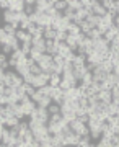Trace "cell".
<instances>
[{"instance_id": "6da1fadb", "label": "cell", "mask_w": 119, "mask_h": 147, "mask_svg": "<svg viewBox=\"0 0 119 147\" xmlns=\"http://www.w3.org/2000/svg\"><path fill=\"white\" fill-rule=\"evenodd\" d=\"M0 85L20 88L21 85H25V79L18 75L15 70H7V72H2V75H0Z\"/></svg>"}, {"instance_id": "7a4b0ae2", "label": "cell", "mask_w": 119, "mask_h": 147, "mask_svg": "<svg viewBox=\"0 0 119 147\" xmlns=\"http://www.w3.org/2000/svg\"><path fill=\"white\" fill-rule=\"evenodd\" d=\"M70 124V129H72L75 134H78V136H88L90 134V129H88V126L87 124H83V123H80L78 119H75V121H72V123H69Z\"/></svg>"}, {"instance_id": "3957f363", "label": "cell", "mask_w": 119, "mask_h": 147, "mask_svg": "<svg viewBox=\"0 0 119 147\" xmlns=\"http://www.w3.org/2000/svg\"><path fill=\"white\" fill-rule=\"evenodd\" d=\"M109 47H111V42H108L104 38H100V39H96L93 44V49L96 51V53L100 54H104V56H108L109 54Z\"/></svg>"}, {"instance_id": "277c9868", "label": "cell", "mask_w": 119, "mask_h": 147, "mask_svg": "<svg viewBox=\"0 0 119 147\" xmlns=\"http://www.w3.org/2000/svg\"><path fill=\"white\" fill-rule=\"evenodd\" d=\"M25 0H8V10H13L16 13H23L25 11Z\"/></svg>"}, {"instance_id": "5b68a950", "label": "cell", "mask_w": 119, "mask_h": 147, "mask_svg": "<svg viewBox=\"0 0 119 147\" xmlns=\"http://www.w3.org/2000/svg\"><path fill=\"white\" fill-rule=\"evenodd\" d=\"M21 108H23V111H25L26 118H30V116H31L33 113L36 111L38 105L31 100V98H30V100H26V101H23V103H21Z\"/></svg>"}, {"instance_id": "8992f818", "label": "cell", "mask_w": 119, "mask_h": 147, "mask_svg": "<svg viewBox=\"0 0 119 147\" xmlns=\"http://www.w3.org/2000/svg\"><path fill=\"white\" fill-rule=\"evenodd\" d=\"M80 141H82V136H78L72 131L70 134L65 136V147H77L80 144Z\"/></svg>"}, {"instance_id": "52a82bcc", "label": "cell", "mask_w": 119, "mask_h": 147, "mask_svg": "<svg viewBox=\"0 0 119 147\" xmlns=\"http://www.w3.org/2000/svg\"><path fill=\"white\" fill-rule=\"evenodd\" d=\"M98 100L101 101V103H104V105H111L113 103V93H111V90H101V92H98Z\"/></svg>"}, {"instance_id": "ba28073f", "label": "cell", "mask_w": 119, "mask_h": 147, "mask_svg": "<svg viewBox=\"0 0 119 147\" xmlns=\"http://www.w3.org/2000/svg\"><path fill=\"white\" fill-rule=\"evenodd\" d=\"M15 36L18 38V41H20L21 44H31L33 42V36L28 31H25V30H18Z\"/></svg>"}, {"instance_id": "9c48e42d", "label": "cell", "mask_w": 119, "mask_h": 147, "mask_svg": "<svg viewBox=\"0 0 119 147\" xmlns=\"http://www.w3.org/2000/svg\"><path fill=\"white\" fill-rule=\"evenodd\" d=\"M33 49H36V51H39V53H46L47 49V41L44 39V38H41V39H33Z\"/></svg>"}, {"instance_id": "30bf717a", "label": "cell", "mask_w": 119, "mask_h": 147, "mask_svg": "<svg viewBox=\"0 0 119 147\" xmlns=\"http://www.w3.org/2000/svg\"><path fill=\"white\" fill-rule=\"evenodd\" d=\"M21 123L20 118H16V116H11V118H8V119H2V126L8 127V129H13V127H16L18 124Z\"/></svg>"}, {"instance_id": "8fae6325", "label": "cell", "mask_w": 119, "mask_h": 147, "mask_svg": "<svg viewBox=\"0 0 119 147\" xmlns=\"http://www.w3.org/2000/svg\"><path fill=\"white\" fill-rule=\"evenodd\" d=\"M118 33H119V28L116 26V25H113V26L109 28L108 31L104 33V36H103V38H104V39H106L108 42H113V41H114V38L118 36Z\"/></svg>"}, {"instance_id": "7c38bea8", "label": "cell", "mask_w": 119, "mask_h": 147, "mask_svg": "<svg viewBox=\"0 0 119 147\" xmlns=\"http://www.w3.org/2000/svg\"><path fill=\"white\" fill-rule=\"evenodd\" d=\"M52 146L54 147H65V136L62 132L61 134H52Z\"/></svg>"}, {"instance_id": "4fadbf2b", "label": "cell", "mask_w": 119, "mask_h": 147, "mask_svg": "<svg viewBox=\"0 0 119 147\" xmlns=\"http://www.w3.org/2000/svg\"><path fill=\"white\" fill-rule=\"evenodd\" d=\"M72 53H73V51H72V49H70V47L67 46V44H65V42H61V44H59L57 54H59V56H62L64 59H67V57H69V56H70Z\"/></svg>"}, {"instance_id": "5bb4252c", "label": "cell", "mask_w": 119, "mask_h": 147, "mask_svg": "<svg viewBox=\"0 0 119 147\" xmlns=\"http://www.w3.org/2000/svg\"><path fill=\"white\" fill-rule=\"evenodd\" d=\"M91 13H93V15H96V16H100V18H103L104 15H108L109 11L106 10L103 5H101V2H98V3H96V5L91 8Z\"/></svg>"}, {"instance_id": "9a60e30c", "label": "cell", "mask_w": 119, "mask_h": 147, "mask_svg": "<svg viewBox=\"0 0 119 147\" xmlns=\"http://www.w3.org/2000/svg\"><path fill=\"white\" fill-rule=\"evenodd\" d=\"M65 44H67L73 53H77V47H78V36H73V34H69L67 39H65Z\"/></svg>"}, {"instance_id": "2e32d148", "label": "cell", "mask_w": 119, "mask_h": 147, "mask_svg": "<svg viewBox=\"0 0 119 147\" xmlns=\"http://www.w3.org/2000/svg\"><path fill=\"white\" fill-rule=\"evenodd\" d=\"M3 21H5V23H11V25H15L16 11H13V10H3Z\"/></svg>"}, {"instance_id": "e0dca14e", "label": "cell", "mask_w": 119, "mask_h": 147, "mask_svg": "<svg viewBox=\"0 0 119 147\" xmlns=\"http://www.w3.org/2000/svg\"><path fill=\"white\" fill-rule=\"evenodd\" d=\"M56 38H57V31L52 26L44 28V39H46V41H56Z\"/></svg>"}, {"instance_id": "ac0fdd59", "label": "cell", "mask_w": 119, "mask_h": 147, "mask_svg": "<svg viewBox=\"0 0 119 147\" xmlns=\"http://www.w3.org/2000/svg\"><path fill=\"white\" fill-rule=\"evenodd\" d=\"M7 44L13 49V51H18V49H21V42L18 41V38L16 36H8V39H7Z\"/></svg>"}, {"instance_id": "d6986e66", "label": "cell", "mask_w": 119, "mask_h": 147, "mask_svg": "<svg viewBox=\"0 0 119 147\" xmlns=\"http://www.w3.org/2000/svg\"><path fill=\"white\" fill-rule=\"evenodd\" d=\"M0 137H2V144H10V139H11L10 129L5 126H2V134H0Z\"/></svg>"}, {"instance_id": "ffe728a7", "label": "cell", "mask_w": 119, "mask_h": 147, "mask_svg": "<svg viewBox=\"0 0 119 147\" xmlns=\"http://www.w3.org/2000/svg\"><path fill=\"white\" fill-rule=\"evenodd\" d=\"M91 84H93V72H87L78 85H82V87H91Z\"/></svg>"}, {"instance_id": "44dd1931", "label": "cell", "mask_w": 119, "mask_h": 147, "mask_svg": "<svg viewBox=\"0 0 119 147\" xmlns=\"http://www.w3.org/2000/svg\"><path fill=\"white\" fill-rule=\"evenodd\" d=\"M87 65L85 67H75L73 69V75H75V79L78 80V82H82V79L85 77V74H87Z\"/></svg>"}, {"instance_id": "7402d4cb", "label": "cell", "mask_w": 119, "mask_h": 147, "mask_svg": "<svg viewBox=\"0 0 119 147\" xmlns=\"http://www.w3.org/2000/svg\"><path fill=\"white\" fill-rule=\"evenodd\" d=\"M54 8H56L59 13H64V11L69 8V3L67 0H56V5H54Z\"/></svg>"}, {"instance_id": "603a6c76", "label": "cell", "mask_w": 119, "mask_h": 147, "mask_svg": "<svg viewBox=\"0 0 119 147\" xmlns=\"http://www.w3.org/2000/svg\"><path fill=\"white\" fill-rule=\"evenodd\" d=\"M61 82H62V75H59V74H52L51 79H49L51 87H61Z\"/></svg>"}, {"instance_id": "cb8c5ba5", "label": "cell", "mask_w": 119, "mask_h": 147, "mask_svg": "<svg viewBox=\"0 0 119 147\" xmlns=\"http://www.w3.org/2000/svg\"><path fill=\"white\" fill-rule=\"evenodd\" d=\"M67 33H69V34H73V36H80V34H82L80 25H77V23H70V26H69Z\"/></svg>"}, {"instance_id": "d4e9b609", "label": "cell", "mask_w": 119, "mask_h": 147, "mask_svg": "<svg viewBox=\"0 0 119 147\" xmlns=\"http://www.w3.org/2000/svg\"><path fill=\"white\" fill-rule=\"evenodd\" d=\"M52 103H54V101H52L51 96H42L41 100L38 101V106H41V108H49Z\"/></svg>"}, {"instance_id": "484cf974", "label": "cell", "mask_w": 119, "mask_h": 147, "mask_svg": "<svg viewBox=\"0 0 119 147\" xmlns=\"http://www.w3.org/2000/svg\"><path fill=\"white\" fill-rule=\"evenodd\" d=\"M67 3H69V7H70L72 10H75V11H78V10H82L83 8L82 0H67Z\"/></svg>"}, {"instance_id": "4316f807", "label": "cell", "mask_w": 119, "mask_h": 147, "mask_svg": "<svg viewBox=\"0 0 119 147\" xmlns=\"http://www.w3.org/2000/svg\"><path fill=\"white\" fill-rule=\"evenodd\" d=\"M62 15L65 16V18H67L69 21H72V23H73V21H75V16H77V11H75V10H72V8L69 7L67 10H65V11L62 13Z\"/></svg>"}, {"instance_id": "83f0119b", "label": "cell", "mask_w": 119, "mask_h": 147, "mask_svg": "<svg viewBox=\"0 0 119 147\" xmlns=\"http://www.w3.org/2000/svg\"><path fill=\"white\" fill-rule=\"evenodd\" d=\"M96 147H114L113 142H111V139H108V137H101L98 142H96Z\"/></svg>"}, {"instance_id": "f1b7e54d", "label": "cell", "mask_w": 119, "mask_h": 147, "mask_svg": "<svg viewBox=\"0 0 119 147\" xmlns=\"http://www.w3.org/2000/svg\"><path fill=\"white\" fill-rule=\"evenodd\" d=\"M87 21H88V23H90V25H91V26H93V28H96V26H98V25H100V21H101V18L91 13V15H90V16H88V18H87Z\"/></svg>"}, {"instance_id": "f546056e", "label": "cell", "mask_w": 119, "mask_h": 147, "mask_svg": "<svg viewBox=\"0 0 119 147\" xmlns=\"http://www.w3.org/2000/svg\"><path fill=\"white\" fill-rule=\"evenodd\" d=\"M47 110H49V115H57V113H62V106L59 103H52Z\"/></svg>"}, {"instance_id": "4dcf8cb0", "label": "cell", "mask_w": 119, "mask_h": 147, "mask_svg": "<svg viewBox=\"0 0 119 147\" xmlns=\"http://www.w3.org/2000/svg\"><path fill=\"white\" fill-rule=\"evenodd\" d=\"M80 30H82L83 34H88V33L93 30V26H91V25H90V23L85 20V21H82V23H80Z\"/></svg>"}, {"instance_id": "1f68e13d", "label": "cell", "mask_w": 119, "mask_h": 147, "mask_svg": "<svg viewBox=\"0 0 119 147\" xmlns=\"http://www.w3.org/2000/svg\"><path fill=\"white\" fill-rule=\"evenodd\" d=\"M69 36V33L67 31H57V38H56V41L61 44V42H65V39H67Z\"/></svg>"}, {"instance_id": "d6a6232c", "label": "cell", "mask_w": 119, "mask_h": 147, "mask_svg": "<svg viewBox=\"0 0 119 147\" xmlns=\"http://www.w3.org/2000/svg\"><path fill=\"white\" fill-rule=\"evenodd\" d=\"M49 121H51V123H62V121H64V115H62V113H57V115H51Z\"/></svg>"}, {"instance_id": "836d02e7", "label": "cell", "mask_w": 119, "mask_h": 147, "mask_svg": "<svg viewBox=\"0 0 119 147\" xmlns=\"http://www.w3.org/2000/svg\"><path fill=\"white\" fill-rule=\"evenodd\" d=\"M101 5H103L108 11H111L114 8V0H101Z\"/></svg>"}, {"instance_id": "e575fe53", "label": "cell", "mask_w": 119, "mask_h": 147, "mask_svg": "<svg viewBox=\"0 0 119 147\" xmlns=\"http://www.w3.org/2000/svg\"><path fill=\"white\" fill-rule=\"evenodd\" d=\"M54 64H56V65H59V67H64V65H65V59H64L62 56L56 54V56H54Z\"/></svg>"}, {"instance_id": "d590c367", "label": "cell", "mask_w": 119, "mask_h": 147, "mask_svg": "<svg viewBox=\"0 0 119 147\" xmlns=\"http://www.w3.org/2000/svg\"><path fill=\"white\" fill-rule=\"evenodd\" d=\"M30 69H31V74H33V75H39V74H42L41 67H39V64H33Z\"/></svg>"}, {"instance_id": "8d00e7d4", "label": "cell", "mask_w": 119, "mask_h": 147, "mask_svg": "<svg viewBox=\"0 0 119 147\" xmlns=\"http://www.w3.org/2000/svg\"><path fill=\"white\" fill-rule=\"evenodd\" d=\"M2 54H7V56H11V54H13V49H11V47L8 46V44H3V46H2Z\"/></svg>"}, {"instance_id": "74e56055", "label": "cell", "mask_w": 119, "mask_h": 147, "mask_svg": "<svg viewBox=\"0 0 119 147\" xmlns=\"http://www.w3.org/2000/svg\"><path fill=\"white\" fill-rule=\"evenodd\" d=\"M77 119L80 121V123H83V124H87V126H88V121H90V116H88V115H82V116H77Z\"/></svg>"}, {"instance_id": "f35d334b", "label": "cell", "mask_w": 119, "mask_h": 147, "mask_svg": "<svg viewBox=\"0 0 119 147\" xmlns=\"http://www.w3.org/2000/svg\"><path fill=\"white\" fill-rule=\"evenodd\" d=\"M111 142H113V146H119V134H114L111 137Z\"/></svg>"}, {"instance_id": "ab89813d", "label": "cell", "mask_w": 119, "mask_h": 147, "mask_svg": "<svg viewBox=\"0 0 119 147\" xmlns=\"http://www.w3.org/2000/svg\"><path fill=\"white\" fill-rule=\"evenodd\" d=\"M0 7H2L3 10H8V0H2V2H0Z\"/></svg>"}, {"instance_id": "60d3db41", "label": "cell", "mask_w": 119, "mask_h": 147, "mask_svg": "<svg viewBox=\"0 0 119 147\" xmlns=\"http://www.w3.org/2000/svg\"><path fill=\"white\" fill-rule=\"evenodd\" d=\"M39 147H54V146H52V142H41Z\"/></svg>"}, {"instance_id": "b9f144b4", "label": "cell", "mask_w": 119, "mask_h": 147, "mask_svg": "<svg viewBox=\"0 0 119 147\" xmlns=\"http://www.w3.org/2000/svg\"><path fill=\"white\" fill-rule=\"evenodd\" d=\"M26 5H36V0H25Z\"/></svg>"}, {"instance_id": "7bdbcfd3", "label": "cell", "mask_w": 119, "mask_h": 147, "mask_svg": "<svg viewBox=\"0 0 119 147\" xmlns=\"http://www.w3.org/2000/svg\"><path fill=\"white\" fill-rule=\"evenodd\" d=\"M114 74H116V75L119 77V62L116 64V65H114Z\"/></svg>"}, {"instance_id": "ee69618b", "label": "cell", "mask_w": 119, "mask_h": 147, "mask_svg": "<svg viewBox=\"0 0 119 147\" xmlns=\"http://www.w3.org/2000/svg\"><path fill=\"white\" fill-rule=\"evenodd\" d=\"M113 44H118V46H119V33H118V36L114 38V41H113Z\"/></svg>"}, {"instance_id": "f6af8a7d", "label": "cell", "mask_w": 119, "mask_h": 147, "mask_svg": "<svg viewBox=\"0 0 119 147\" xmlns=\"http://www.w3.org/2000/svg\"><path fill=\"white\" fill-rule=\"evenodd\" d=\"M114 25L119 28V16H116V18H114Z\"/></svg>"}, {"instance_id": "bcb514c9", "label": "cell", "mask_w": 119, "mask_h": 147, "mask_svg": "<svg viewBox=\"0 0 119 147\" xmlns=\"http://www.w3.org/2000/svg\"><path fill=\"white\" fill-rule=\"evenodd\" d=\"M0 147H8V146H7V144H2V146H0Z\"/></svg>"}, {"instance_id": "7dc6e473", "label": "cell", "mask_w": 119, "mask_h": 147, "mask_svg": "<svg viewBox=\"0 0 119 147\" xmlns=\"http://www.w3.org/2000/svg\"><path fill=\"white\" fill-rule=\"evenodd\" d=\"M116 116H119V111H118V115H116Z\"/></svg>"}, {"instance_id": "c3c4849f", "label": "cell", "mask_w": 119, "mask_h": 147, "mask_svg": "<svg viewBox=\"0 0 119 147\" xmlns=\"http://www.w3.org/2000/svg\"><path fill=\"white\" fill-rule=\"evenodd\" d=\"M114 147H119V146H114Z\"/></svg>"}]
</instances>
